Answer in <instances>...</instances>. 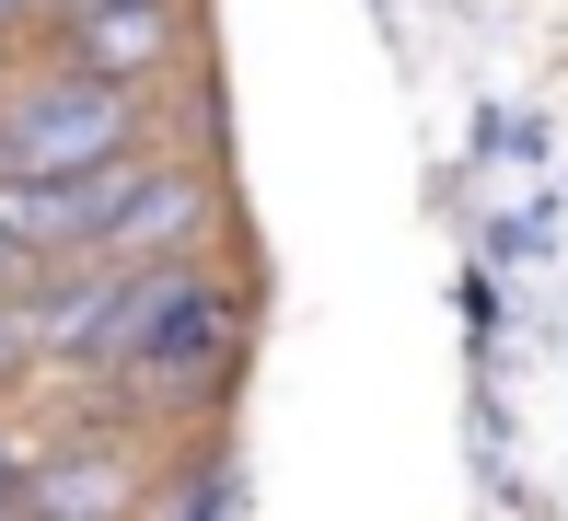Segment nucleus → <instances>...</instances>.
Returning a JSON list of instances; mask_svg holds the SVG:
<instances>
[{"label":"nucleus","mask_w":568,"mask_h":521,"mask_svg":"<svg viewBox=\"0 0 568 521\" xmlns=\"http://www.w3.org/2000/svg\"><path fill=\"white\" fill-rule=\"evenodd\" d=\"M232 336H244V313H232V290L210 267H140L128 278V313H116V348L105 371H128L140 395H210V382L232 371Z\"/></svg>","instance_id":"nucleus-1"},{"label":"nucleus","mask_w":568,"mask_h":521,"mask_svg":"<svg viewBox=\"0 0 568 521\" xmlns=\"http://www.w3.org/2000/svg\"><path fill=\"white\" fill-rule=\"evenodd\" d=\"M128 151H140V93H116V82L59 70V82H12L0 93V174H23V186L128 163Z\"/></svg>","instance_id":"nucleus-2"},{"label":"nucleus","mask_w":568,"mask_h":521,"mask_svg":"<svg viewBox=\"0 0 568 521\" xmlns=\"http://www.w3.org/2000/svg\"><path fill=\"white\" fill-rule=\"evenodd\" d=\"M128 499H140V463H128L105 429L23 452V510L36 521H128Z\"/></svg>","instance_id":"nucleus-3"},{"label":"nucleus","mask_w":568,"mask_h":521,"mask_svg":"<svg viewBox=\"0 0 568 521\" xmlns=\"http://www.w3.org/2000/svg\"><path fill=\"white\" fill-rule=\"evenodd\" d=\"M59 23H70V70L116 93L174 59V0H59Z\"/></svg>","instance_id":"nucleus-4"},{"label":"nucleus","mask_w":568,"mask_h":521,"mask_svg":"<svg viewBox=\"0 0 568 521\" xmlns=\"http://www.w3.org/2000/svg\"><path fill=\"white\" fill-rule=\"evenodd\" d=\"M197 221H210V186L174 174V163H151L140 197H128L116 232H105V267H174V244H197Z\"/></svg>","instance_id":"nucleus-5"},{"label":"nucleus","mask_w":568,"mask_h":521,"mask_svg":"<svg viewBox=\"0 0 568 521\" xmlns=\"http://www.w3.org/2000/svg\"><path fill=\"white\" fill-rule=\"evenodd\" d=\"M0 521H36V510H23V440L12 429H0Z\"/></svg>","instance_id":"nucleus-6"},{"label":"nucleus","mask_w":568,"mask_h":521,"mask_svg":"<svg viewBox=\"0 0 568 521\" xmlns=\"http://www.w3.org/2000/svg\"><path fill=\"white\" fill-rule=\"evenodd\" d=\"M0 290H36V255H23L12 232H0Z\"/></svg>","instance_id":"nucleus-7"},{"label":"nucleus","mask_w":568,"mask_h":521,"mask_svg":"<svg viewBox=\"0 0 568 521\" xmlns=\"http://www.w3.org/2000/svg\"><path fill=\"white\" fill-rule=\"evenodd\" d=\"M0 93H12V82H0Z\"/></svg>","instance_id":"nucleus-8"}]
</instances>
